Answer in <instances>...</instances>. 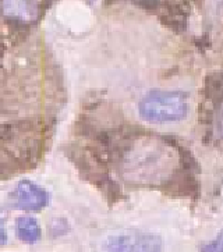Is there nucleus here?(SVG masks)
Instances as JSON below:
<instances>
[{"mask_svg":"<svg viewBox=\"0 0 223 252\" xmlns=\"http://www.w3.org/2000/svg\"><path fill=\"white\" fill-rule=\"evenodd\" d=\"M182 166L173 137L140 135L122 156V173L132 184L160 188Z\"/></svg>","mask_w":223,"mask_h":252,"instance_id":"nucleus-1","label":"nucleus"},{"mask_svg":"<svg viewBox=\"0 0 223 252\" xmlns=\"http://www.w3.org/2000/svg\"><path fill=\"white\" fill-rule=\"evenodd\" d=\"M138 113L148 123L180 122L189 113V95L183 91H149L138 103Z\"/></svg>","mask_w":223,"mask_h":252,"instance_id":"nucleus-2","label":"nucleus"},{"mask_svg":"<svg viewBox=\"0 0 223 252\" xmlns=\"http://www.w3.org/2000/svg\"><path fill=\"white\" fill-rule=\"evenodd\" d=\"M202 106L199 107V122L212 126L214 112L223 105V71H212L205 77L202 90Z\"/></svg>","mask_w":223,"mask_h":252,"instance_id":"nucleus-3","label":"nucleus"},{"mask_svg":"<svg viewBox=\"0 0 223 252\" xmlns=\"http://www.w3.org/2000/svg\"><path fill=\"white\" fill-rule=\"evenodd\" d=\"M166 195L173 198H187V199H198L201 194V184L195 179V171L180 166L170 179L160 188Z\"/></svg>","mask_w":223,"mask_h":252,"instance_id":"nucleus-4","label":"nucleus"},{"mask_svg":"<svg viewBox=\"0 0 223 252\" xmlns=\"http://www.w3.org/2000/svg\"><path fill=\"white\" fill-rule=\"evenodd\" d=\"M13 199L17 209L25 212H39L45 206H48L49 194L41 186L30 180H23L18 183L13 194Z\"/></svg>","mask_w":223,"mask_h":252,"instance_id":"nucleus-5","label":"nucleus"},{"mask_svg":"<svg viewBox=\"0 0 223 252\" xmlns=\"http://www.w3.org/2000/svg\"><path fill=\"white\" fill-rule=\"evenodd\" d=\"M0 11L8 20L32 24L41 16V0H0Z\"/></svg>","mask_w":223,"mask_h":252,"instance_id":"nucleus-6","label":"nucleus"},{"mask_svg":"<svg viewBox=\"0 0 223 252\" xmlns=\"http://www.w3.org/2000/svg\"><path fill=\"white\" fill-rule=\"evenodd\" d=\"M17 237L25 244H35L41 238V227L31 216H20L16 221Z\"/></svg>","mask_w":223,"mask_h":252,"instance_id":"nucleus-7","label":"nucleus"},{"mask_svg":"<svg viewBox=\"0 0 223 252\" xmlns=\"http://www.w3.org/2000/svg\"><path fill=\"white\" fill-rule=\"evenodd\" d=\"M100 252H134L131 237L127 234L109 236L102 245Z\"/></svg>","mask_w":223,"mask_h":252,"instance_id":"nucleus-8","label":"nucleus"},{"mask_svg":"<svg viewBox=\"0 0 223 252\" xmlns=\"http://www.w3.org/2000/svg\"><path fill=\"white\" fill-rule=\"evenodd\" d=\"M135 252H163L162 238L155 234H145L138 240Z\"/></svg>","mask_w":223,"mask_h":252,"instance_id":"nucleus-9","label":"nucleus"},{"mask_svg":"<svg viewBox=\"0 0 223 252\" xmlns=\"http://www.w3.org/2000/svg\"><path fill=\"white\" fill-rule=\"evenodd\" d=\"M211 130H212V135L215 138L223 141V105L219 106L214 112Z\"/></svg>","mask_w":223,"mask_h":252,"instance_id":"nucleus-10","label":"nucleus"},{"mask_svg":"<svg viewBox=\"0 0 223 252\" xmlns=\"http://www.w3.org/2000/svg\"><path fill=\"white\" fill-rule=\"evenodd\" d=\"M201 252H223V233H221L211 243L204 245L201 248Z\"/></svg>","mask_w":223,"mask_h":252,"instance_id":"nucleus-11","label":"nucleus"},{"mask_svg":"<svg viewBox=\"0 0 223 252\" xmlns=\"http://www.w3.org/2000/svg\"><path fill=\"white\" fill-rule=\"evenodd\" d=\"M7 241V234H6V228H4V223L0 219V245H4Z\"/></svg>","mask_w":223,"mask_h":252,"instance_id":"nucleus-12","label":"nucleus"}]
</instances>
